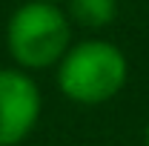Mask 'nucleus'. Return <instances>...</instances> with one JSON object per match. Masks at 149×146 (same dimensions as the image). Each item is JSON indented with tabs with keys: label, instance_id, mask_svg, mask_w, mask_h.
<instances>
[{
	"label": "nucleus",
	"instance_id": "nucleus-1",
	"mask_svg": "<svg viewBox=\"0 0 149 146\" xmlns=\"http://www.w3.org/2000/svg\"><path fill=\"white\" fill-rule=\"evenodd\" d=\"M57 89L77 106H100L118 97L129 80V60L123 49L103 37L72 43L55 66Z\"/></svg>",
	"mask_w": 149,
	"mask_h": 146
},
{
	"label": "nucleus",
	"instance_id": "nucleus-2",
	"mask_svg": "<svg viewBox=\"0 0 149 146\" xmlns=\"http://www.w3.org/2000/svg\"><path fill=\"white\" fill-rule=\"evenodd\" d=\"M72 46V20L52 0H26L6 23V49L17 69H52Z\"/></svg>",
	"mask_w": 149,
	"mask_h": 146
},
{
	"label": "nucleus",
	"instance_id": "nucleus-3",
	"mask_svg": "<svg viewBox=\"0 0 149 146\" xmlns=\"http://www.w3.org/2000/svg\"><path fill=\"white\" fill-rule=\"evenodd\" d=\"M43 112V97L26 69H0V146H17L32 132Z\"/></svg>",
	"mask_w": 149,
	"mask_h": 146
},
{
	"label": "nucleus",
	"instance_id": "nucleus-4",
	"mask_svg": "<svg viewBox=\"0 0 149 146\" xmlns=\"http://www.w3.org/2000/svg\"><path fill=\"white\" fill-rule=\"evenodd\" d=\"M72 26L100 32L118 17V0H63Z\"/></svg>",
	"mask_w": 149,
	"mask_h": 146
},
{
	"label": "nucleus",
	"instance_id": "nucleus-5",
	"mask_svg": "<svg viewBox=\"0 0 149 146\" xmlns=\"http://www.w3.org/2000/svg\"><path fill=\"white\" fill-rule=\"evenodd\" d=\"M143 146H149V120H146V126H143Z\"/></svg>",
	"mask_w": 149,
	"mask_h": 146
},
{
	"label": "nucleus",
	"instance_id": "nucleus-6",
	"mask_svg": "<svg viewBox=\"0 0 149 146\" xmlns=\"http://www.w3.org/2000/svg\"><path fill=\"white\" fill-rule=\"evenodd\" d=\"M52 3H63V0H52Z\"/></svg>",
	"mask_w": 149,
	"mask_h": 146
}]
</instances>
